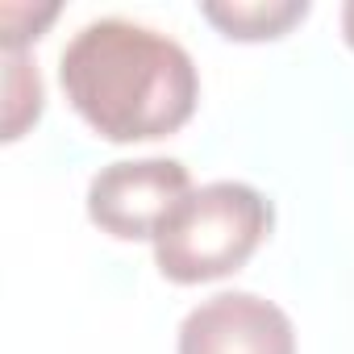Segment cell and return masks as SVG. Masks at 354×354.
Masks as SVG:
<instances>
[{
    "instance_id": "6da1fadb",
    "label": "cell",
    "mask_w": 354,
    "mask_h": 354,
    "mask_svg": "<svg viewBox=\"0 0 354 354\" xmlns=\"http://www.w3.org/2000/svg\"><path fill=\"white\" fill-rule=\"evenodd\" d=\"M59 84L104 142L167 138L192 121L201 100L192 55L125 17L88 21L59 59Z\"/></svg>"
},
{
    "instance_id": "3957f363",
    "label": "cell",
    "mask_w": 354,
    "mask_h": 354,
    "mask_svg": "<svg viewBox=\"0 0 354 354\" xmlns=\"http://www.w3.org/2000/svg\"><path fill=\"white\" fill-rule=\"evenodd\" d=\"M188 192L192 175L180 158L109 162L88 184V217L117 242H142V238L154 242L162 221Z\"/></svg>"
},
{
    "instance_id": "7a4b0ae2",
    "label": "cell",
    "mask_w": 354,
    "mask_h": 354,
    "mask_svg": "<svg viewBox=\"0 0 354 354\" xmlns=\"http://www.w3.org/2000/svg\"><path fill=\"white\" fill-rule=\"evenodd\" d=\"M275 209L250 184L217 180L192 188L154 234V263L171 283H209L246 267L267 242Z\"/></svg>"
},
{
    "instance_id": "52a82bcc",
    "label": "cell",
    "mask_w": 354,
    "mask_h": 354,
    "mask_svg": "<svg viewBox=\"0 0 354 354\" xmlns=\"http://www.w3.org/2000/svg\"><path fill=\"white\" fill-rule=\"evenodd\" d=\"M342 34H346V46L354 50V0L342 9Z\"/></svg>"
},
{
    "instance_id": "8992f818",
    "label": "cell",
    "mask_w": 354,
    "mask_h": 354,
    "mask_svg": "<svg viewBox=\"0 0 354 354\" xmlns=\"http://www.w3.org/2000/svg\"><path fill=\"white\" fill-rule=\"evenodd\" d=\"M5 55H9V125H5V138H21V129L30 121H38V113H42V80L21 59V50H5Z\"/></svg>"
},
{
    "instance_id": "277c9868",
    "label": "cell",
    "mask_w": 354,
    "mask_h": 354,
    "mask_svg": "<svg viewBox=\"0 0 354 354\" xmlns=\"http://www.w3.org/2000/svg\"><path fill=\"white\" fill-rule=\"evenodd\" d=\"M180 354H296L292 321L254 292H217L180 325Z\"/></svg>"
},
{
    "instance_id": "5b68a950",
    "label": "cell",
    "mask_w": 354,
    "mask_h": 354,
    "mask_svg": "<svg viewBox=\"0 0 354 354\" xmlns=\"http://www.w3.org/2000/svg\"><path fill=\"white\" fill-rule=\"evenodd\" d=\"M201 17L217 26L230 42H271L308 17V0H234V5H201Z\"/></svg>"
}]
</instances>
